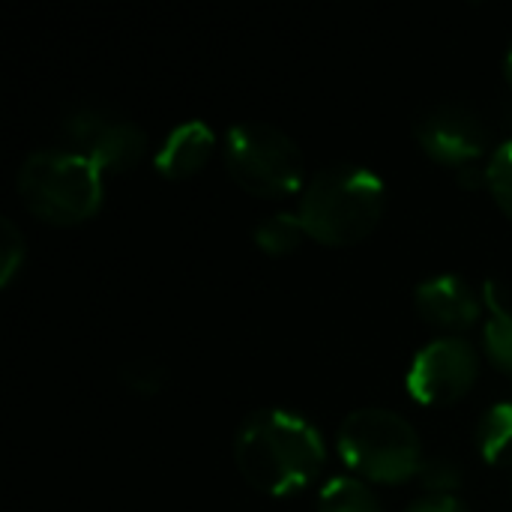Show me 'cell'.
<instances>
[{
    "label": "cell",
    "instance_id": "cell-1",
    "mask_svg": "<svg viewBox=\"0 0 512 512\" xmlns=\"http://www.w3.org/2000/svg\"><path fill=\"white\" fill-rule=\"evenodd\" d=\"M234 462L258 492L291 495L321 474L324 441L306 417L285 408H261L240 423Z\"/></svg>",
    "mask_w": 512,
    "mask_h": 512
},
{
    "label": "cell",
    "instance_id": "cell-2",
    "mask_svg": "<svg viewBox=\"0 0 512 512\" xmlns=\"http://www.w3.org/2000/svg\"><path fill=\"white\" fill-rule=\"evenodd\" d=\"M297 213L312 240L351 246L378 225L384 213V180L366 165H327L306 180Z\"/></svg>",
    "mask_w": 512,
    "mask_h": 512
},
{
    "label": "cell",
    "instance_id": "cell-3",
    "mask_svg": "<svg viewBox=\"0 0 512 512\" xmlns=\"http://www.w3.org/2000/svg\"><path fill=\"white\" fill-rule=\"evenodd\" d=\"M15 189L33 216L51 225H75L99 210L102 171L69 147L33 150L18 168Z\"/></svg>",
    "mask_w": 512,
    "mask_h": 512
},
{
    "label": "cell",
    "instance_id": "cell-4",
    "mask_svg": "<svg viewBox=\"0 0 512 512\" xmlns=\"http://www.w3.org/2000/svg\"><path fill=\"white\" fill-rule=\"evenodd\" d=\"M339 456L375 483H405L423 468L420 435L390 408L351 411L339 426Z\"/></svg>",
    "mask_w": 512,
    "mask_h": 512
},
{
    "label": "cell",
    "instance_id": "cell-5",
    "mask_svg": "<svg viewBox=\"0 0 512 512\" xmlns=\"http://www.w3.org/2000/svg\"><path fill=\"white\" fill-rule=\"evenodd\" d=\"M225 165L234 183L261 198H282L306 186L297 141L264 120H246L228 129Z\"/></svg>",
    "mask_w": 512,
    "mask_h": 512
},
{
    "label": "cell",
    "instance_id": "cell-6",
    "mask_svg": "<svg viewBox=\"0 0 512 512\" xmlns=\"http://www.w3.org/2000/svg\"><path fill=\"white\" fill-rule=\"evenodd\" d=\"M63 138L69 141V150L87 156L99 171H126L147 147V132L138 123L93 105L66 114Z\"/></svg>",
    "mask_w": 512,
    "mask_h": 512
},
{
    "label": "cell",
    "instance_id": "cell-7",
    "mask_svg": "<svg viewBox=\"0 0 512 512\" xmlns=\"http://www.w3.org/2000/svg\"><path fill=\"white\" fill-rule=\"evenodd\" d=\"M480 372V360L471 342L444 336L417 351L408 369V390L423 405H450L462 399Z\"/></svg>",
    "mask_w": 512,
    "mask_h": 512
},
{
    "label": "cell",
    "instance_id": "cell-8",
    "mask_svg": "<svg viewBox=\"0 0 512 512\" xmlns=\"http://www.w3.org/2000/svg\"><path fill=\"white\" fill-rule=\"evenodd\" d=\"M414 135L432 159L453 165L456 171L480 162L489 144V132L480 114L456 102L423 111L414 123Z\"/></svg>",
    "mask_w": 512,
    "mask_h": 512
},
{
    "label": "cell",
    "instance_id": "cell-9",
    "mask_svg": "<svg viewBox=\"0 0 512 512\" xmlns=\"http://www.w3.org/2000/svg\"><path fill=\"white\" fill-rule=\"evenodd\" d=\"M414 303L426 321L444 330H468L480 321L483 309V297L474 291V285L453 273H441L420 282L414 291Z\"/></svg>",
    "mask_w": 512,
    "mask_h": 512
},
{
    "label": "cell",
    "instance_id": "cell-10",
    "mask_svg": "<svg viewBox=\"0 0 512 512\" xmlns=\"http://www.w3.org/2000/svg\"><path fill=\"white\" fill-rule=\"evenodd\" d=\"M213 129L204 120H186L174 126L156 150V168L165 177H189L204 168L213 153Z\"/></svg>",
    "mask_w": 512,
    "mask_h": 512
},
{
    "label": "cell",
    "instance_id": "cell-11",
    "mask_svg": "<svg viewBox=\"0 0 512 512\" xmlns=\"http://www.w3.org/2000/svg\"><path fill=\"white\" fill-rule=\"evenodd\" d=\"M483 306H486V327L483 345L486 354L498 369L512 378V294L495 279L483 285Z\"/></svg>",
    "mask_w": 512,
    "mask_h": 512
},
{
    "label": "cell",
    "instance_id": "cell-12",
    "mask_svg": "<svg viewBox=\"0 0 512 512\" xmlns=\"http://www.w3.org/2000/svg\"><path fill=\"white\" fill-rule=\"evenodd\" d=\"M477 444L486 462L501 468L512 483V402H498L483 414L477 426Z\"/></svg>",
    "mask_w": 512,
    "mask_h": 512
},
{
    "label": "cell",
    "instance_id": "cell-13",
    "mask_svg": "<svg viewBox=\"0 0 512 512\" xmlns=\"http://www.w3.org/2000/svg\"><path fill=\"white\" fill-rule=\"evenodd\" d=\"M318 512H384L375 492L357 477H330L318 492Z\"/></svg>",
    "mask_w": 512,
    "mask_h": 512
},
{
    "label": "cell",
    "instance_id": "cell-14",
    "mask_svg": "<svg viewBox=\"0 0 512 512\" xmlns=\"http://www.w3.org/2000/svg\"><path fill=\"white\" fill-rule=\"evenodd\" d=\"M306 237V225L300 213H273L255 225V246L267 255H285L294 252Z\"/></svg>",
    "mask_w": 512,
    "mask_h": 512
},
{
    "label": "cell",
    "instance_id": "cell-15",
    "mask_svg": "<svg viewBox=\"0 0 512 512\" xmlns=\"http://www.w3.org/2000/svg\"><path fill=\"white\" fill-rule=\"evenodd\" d=\"M489 192L512 219V138L504 141L489 159Z\"/></svg>",
    "mask_w": 512,
    "mask_h": 512
},
{
    "label": "cell",
    "instance_id": "cell-16",
    "mask_svg": "<svg viewBox=\"0 0 512 512\" xmlns=\"http://www.w3.org/2000/svg\"><path fill=\"white\" fill-rule=\"evenodd\" d=\"M417 477H420L423 489H429L432 495H453L462 486V468L444 456L423 459V468Z\"/></svg>",
    "mask_w": 512,
    "mask_h": 512
},
{
    "label": "cell",
    "instance_id": "cell-17",
    "mask_svg": "<svg viewBox=\"0 0 512 512\" xmlns=\"http://www.w3.org/2000/svg\"><path fill=\"white\" fill-rule=\"evenodd\" d=\"M24 237L18 231V225L12 219H0V285H9L12 276L18 273V267L24 264Z\"/></svg>",
    "mask_w": 512,
    "mask_h": 512
},
{
    "label": "cell",
    "instance_id": "cell-18",
    "mask_svg": "<svg viewBox=\"0 0 512 512\" xmlns=\"http://www.w3.org/2000/svg\"><path fill=\"white\" fill-rule=\"evenodd\" d=\"M120 378H123V384H126L129 390L147 393V396H150V393L162 390L168 372H165V366H162L159 360H132V363H126V366L120 369Z\"/></svg>",
    "mask_w": 512,
    "mask_h": 512
},
{
    "label": "cell",
    "instance_id": "cell-19",
    "mask_svg": "<svg viewBox=\"0 0 512 512\" xmlns=\"http://www.w3.org/2000/svg\"><path fill=\"white\" fill-rule=\"evenodd\" d=\"M408 512H468L465 504L456 495H426L420 501H414Z\"/></svg>",
    "mask_w": 512,
    "mask_h": 512
},
{
    "label": "cell",
    "instance_id": "cell-20",
    "mask_svg": "<svg viewBox=\"0 0 512 512\" xmlns=\"http://www.w3.org/2000/svg\"><path fill=\"white\" fill-rule=\"evenodd\" d=\"M504 75H507V81L512 84V42L510 48H507V60H504Z\"/></svg>",
    "mask_w": 512,
    "mask_h": 512
}]
</instances>
